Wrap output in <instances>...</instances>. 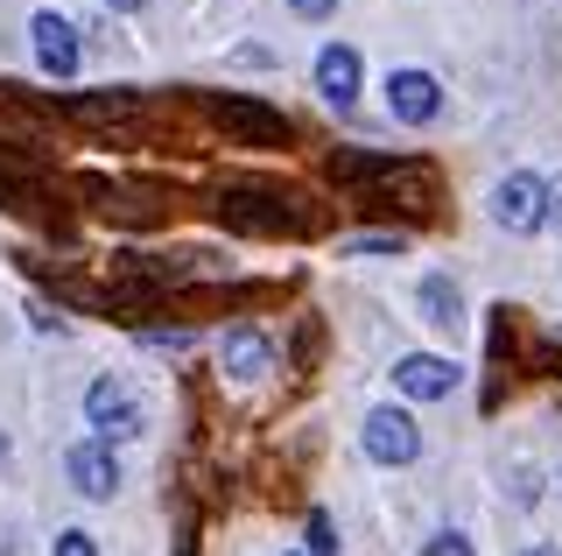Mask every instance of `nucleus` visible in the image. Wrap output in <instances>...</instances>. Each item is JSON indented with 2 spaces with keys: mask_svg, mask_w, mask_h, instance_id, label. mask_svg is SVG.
I'll return each instance as SVG.
<instances>
[{
  "mask_svg": "<svg viewBox=\"0 0 562 556\" xmlns=\"http://www.w3.org/2000/svg\"><path fill=\"white\" fill-rule=\"evenodd\" d=\"M345 254H401V233H351Z\"/></svg>",
  "mask_w": 562,
  "mask_h": 556,
  "instance_id": "obj_18",
  "label": "nucleus"
},
{
  "mask_svg": "<svg viewBox=\"0 0 562 556\" xmlns=\"http://www.w3.org/2000/svg\"><path fill=\"white\" fill-rule=\"evenodd\" d=\"M316 92H324L338 113H351V99H359V49L351 43L316 49Z\"/></svg>",
  "mask_w": 562,
  "mask_h": 556,
  "instance_id": "obj_12",
  "label": "nucleus"
},
{
  "mask_svg": "<svg viewBox=\"0 0 562 556\" xmlns=\"http://www.w3.org/2000/svg\"><path fill=\"white\" fill-rule=\"evenodd\" d=\"M310 556H338V529H330V514H310Z\"/></svg>",
  "mask_w": 562,
  "mask_h": 556,
  "instance_id": "obj_20",
  "label": "nucleus"
},
{
  "mask_svg": "<svg viewBox=\"0 0 562 556\" xmlns=\"http://www.w3.org/2000/svg\"><path fill=\"white\" fill-rule=\"evenodd\" d=\"M0 556H22V543H14V535H8V529H0Z\"/></svg>",
  "mask_w": 562,
  "mask_h": 556,
  "instance_id": "obj_24",
  "label": "nucleus"
},
{
  "mask_svg": "<svg viewBox=\"0 0 562 556\" xmlns=\"http://www.w3.org/2000/svg\"><path fill=\"white\" fill-rule=\"evenodd\" d=\"M386 113H394L401 127H429V120L443 113V85L429 71H415V64H401V71H386Z\"/></svg>",
  "mask_w": 562,
  "mask_h": 556,
  "instance_id": "obj_8",
  "label": "nucleus"
},
{
  "mask_svg": "<svg viewBox=\"0 0 562 556\" xmlns=\"http://www.w3.org/2000/svg\"><path fill=\"white\" fill-rule=\"evenodd\" d=\"M527 556H562V549H549V543H535V549H527Z\"/></svg>",
  "mask_w": 562,
  "mask_h": 556,
  "instance_id": "obj_25",
  "label": "nucleus"
},
{
  "mask_svg": "<svg viewBox=\"0 0 562 556\" xmlns=\"http://www.w3.org/2000/svg\"><path fill=\"white\" fill-rule=\"evenodd\" d=\"M492 219H499L506 233H535V225L549 219V184H541L535 169L499 177V184H492Z\"/></svg>",
  "mask_w": 562,
  "mask_h": 556,
  "instance_id": "obj_4",
  "label": "nucleus"
},
{
  "mask_svg": "<svg viewBox=\"0 0 562 556\" xmlns=\"http://www.w3.org/2000/svg\"><path fill=\"white\" fill-rule=\"evenodd\" d=\"M394 388L408 394V402H443V394L457 388V367L443 353H401L394 359Z\"/></svg>",
  "mask_w": 562,
  "mask_h": 556,
  "instance_id": "obj_10",
  "label": "nucleus"
},
{
  "mask_svg": "<svg viewBox=\"0 0 562 556\" xmlns=\"http://www.w3.org/2000/svg\"><path fill=\"white\" fill-rule=\"evenodd\" d=\"M64 472H70V486H78L85 500H113V493H120V458H113L105 444H78V451L64 458Z\"/></svg>",
  "mask_w": 562,
  "mask_h": 556,
  "instance_id": "obj_11",
  "label": "nucleus"
},
{
  "mask_svg": "<svg viewBox=\"0 0 562 556\" xmlns=\"http://www.w3.org/2000/svg\"><path fill=\"white\" fill-rule=\"evenodd\" d=\"M218 219L233 225V233H310L316 204H303L295 190L246 184V190H218Z\"/></svg>",
  "mask_w": 562,
  "mask_h": 556,
  "instance_id": "obj_1",
  "label": "nucleus"
},
{
  "mask_svg": "<svg viewBox=\"0 0 562 556\" xmlns=\"http://www.w3.org/2000/svg\"><path fill=\"white\" fill-rule=\"evenodd\" d=\"M386 169H394V155H366V148H338V155H330V184H366V190H373Z\"/></svg>",
  "mask_w": 562,
  "mask_h": 556,
  "instance_id": "obj_16",
  "label": "nucleus"
},
{
  "mask_svg": "<svg viewBox=\"0 0 562 556\" xmlns=\"http://www.w3.org/2000/svg\"><path fill=\"white\" fill-rule=\"evenodd\" d=\"M359 444H366V458H373V465H408L415 451H422V430H415L408 409H373L359 423Z\"/></svg>",
  "mask_w": 562,
  "mask_h": 556,
  "instance_id": "obj_7",
  "label": "nucleus"
},
{
  "mask_svg": "<svg viewBox=\"0 0 562 556\" xmlns=\"http://www.w3.org/2000/svg\"><path fill=\"white\" fill-rule=\"evenodd\" d=\"M422 556H479V549H471V535H457V529H436Z\"/></svg>",
  "mask_w": 562,
  "mask_h": 556,
  "instance_id": "obj_19",
  "label": "nucleus"
},
{
  "mask_svg": "<svg viewBox=\"0 0 562 556\" xmlns=\"http://www.w3.org/2000/svg\"><path fill=\"white\" fill-rule=\"evenodd\" d=\"M211 113H218V127L233 134V142H254V148H281L295 134L281 107H260V99H246V92H218V99H211Z\"/></svg>",
  "mask_w": 562,
  "mask_h": 556,
  "instance_id": "obj_3",
  "label": "nucleus"
},
{
  "mask_svg": "<svg viewBox=\"0 0 562 556\" xmlns=\"http://www.w3.org/2000/svg\"><path fill=\"white\" fill-rule=\"evenodd\" d=\"M549 219H562V184H549Z\"/></svg>",
  "mask_w": 562,
  "mask_h": 556,
  "instance_id": "obj_23",
  "label": "nucleus"
},
{
  "mask_svg": "<svg viewBox=\"0 0 562 556\" xmlns=\"http://www.w3.org/2000/svg\"><path fill=\"white\" fill-rule=\"evenodd\" d=\"M140 99L127 85H105V92H70L64 99V120H78V127H120V120H134Z\"/></svg>",
  "mask_w": 562,
  "mask_h": 556,
  "instance_id": "obj_13",
  "label": "nucleus"
},
{
  "mask_svg": "<svg viewBox=\"0 0 562 556\" xmlns=\"http://www.w3.org/2000/svg\"><path fill=\"white\" fill-rule=\"evenodd\" d=\"M105 8H120V14H140V8H148V0H105Z\"/></svg>",
  "mask_w": 562,
  "mask_h": 556,
  "instance_id": "obj_22",
  "label": "nucleus"
},
{
  "mask_svg": "<svg viewBox=\"0 0 562 556\" xmlns=\"http://www.w3.org/2000/svg\"><path fill=\"white\" fill-rule=\"evenodd\" d=\"M218 353H225V367H233L239 380H260V374H268V367H274V345H268V338H260V332H254V324H233V332H225V338H218Z\"/></svg>",
  "mask_w": 562,
  "mask_h": 556,
  "instance_id": "obj_14",
  "label": "nucleus"
},
{
  "mask_svg": "<svg viewBox=\"0 0 562 556\" xmlns=\"http://www.w3.org/2000/svg\"><path fill=\"white\" fill-rule=\"evenodd\" d=\"M57 113H64V107L35 99L29 85L0 78V142H8V148H29V142H43V134H49V120H57Z\"/></svg>",
  "mask_w": 562,
  "mask_h": 556,
  "instance_id": "obj_6",
  "label": "nucleus"
},
{
  "mask_svg": "<svg viewBox=\"0 0 562 556\" xmlns=\"http://www.w3.org/2000/svg\"><path fill=\"white\" fill-rule=\"evenodd\" d=\"M85 423L113 444V437H140V430H148V409H140V394L127 388V380L99 374L92 388H85Z\"/></svg>",
  "mask_w": 562,
  "mask_h": 556,
  "instance_id": "obj_2",
  "label": "nucleus"
},
{
  "mask_svg": "<svg viewBox=\"0 0 562 556\" xmlns=\"http://www.w3.org/2000/svg\"><path fill=\"white\" fill-rule=\"evenodd\" d=\"M0 465H8V430H0Z\"/></svg>",
  "mask_w": 562,
  "mask_h": 556,
  "instance_id": "obj_26",
  "label": "nucleus"
},
{
  "mask_svg": "<svg viewBox=\"0 0 562 556\" xmlns=\"http://www.w3.org/2000/svg\"><path fill=\"white\" fill-rule=\"evenodd\" d=\"M29 43H35V64H43L57 85H70L78 78V57H85V43H78V22L70 14H57V8H43L29 22Z\"/></svg>",
  "mask_w": 562,
  "mask_h": 556,
  "instance_id": "obj_5",
  "label": "nucleus"
},
{
  "mask_svg": "<svg viewBox=\"0 0 562 556\" xmlns=\"http://www.w3.org/2000/svg\"><path fill=\"white\" fill-rule=\"evenodd\" d=\"M49 556H99V543H92V529H57Z\"/></svg>",
  "mask_w": 562,
  "mask_h": 556,
  "instance_id": "obj_17",
  "label": "nucleus"
},
{
  "mask_svg": "<svg viewBox=\"0 0 562 556\" xmlns=\"http://www.w3.org/2000/svg\"><path fill=\"white\" fill-rule=\"evenodd\" d=\"M43 184H49L43 155H29V148H8V142H0V212H35Z\"/></svg>",
  "mask_w": 562,
  "mask_h": 556,
  "instance_id": "obj_9",
  "label": "nucleus"
},
{
  "mask_svg": "<svg viewBox=\"0 0 562 556\" xmlns=\"http://www.w3.org/2000/svg\"><path fill=\"white\" fill-rule=\"evenodd\" d=\"M295 14H303V22H324V14H338V0H289Z\"/></svg>",
  "mask_w": 562,
  "mask_h": 556,
  "instance_id": "obj_21",
  "label": "nucleus"
},
{
  "mask_svg": "<svg viewBox=\"0 0 562 556\" xmlns=\"http://www.w3.org/2000/svg\"><path fill=\"white\" fill-rule=\"evenodd\" d=\"M415 303H422V318H429L436 332H457V324H464V289H457L450 275H422Z\"/></svg>",
  "mask_w": 562,
  "mask_h": 556,
  "instance_id": "obj_15",
  "label": "nucleus"
}]
</instances>
